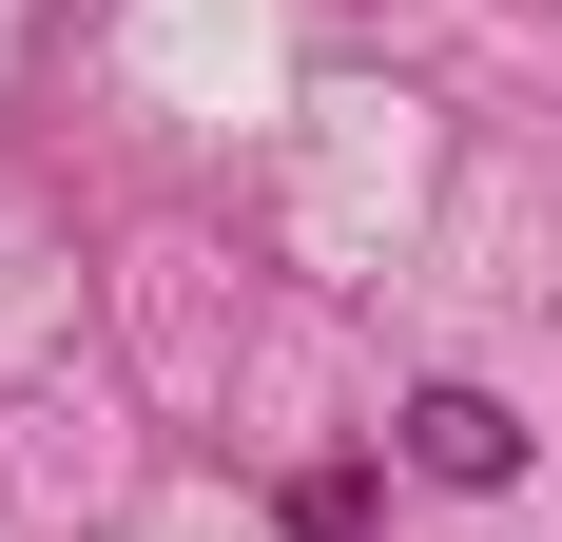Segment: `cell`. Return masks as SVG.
Returning <instances> with one entry per match:
<instances>
[{
	"mask_svg": "<svg viewBox=\"0 0 562 542\" xmlns=\"http://www.w3.org/2000/svg\"><path fill=\"white\" fill-rule=\"evenodd\" d=\"M389 465H407V485H447V504H505L524 485V407H505V387H407V407H389Z\"/></svg>",
	"mask_w": 562,
	"mask_h": 542,
	"instance_id": "obj_1",
	"label": "cell"
},
{
	"mask_svg": "<svg viewBox=\"0 0 562 542\" xmlns=\"http://www.w3.org/2000/svg\"><path fill=\"white\" fill-rule=\"evenodd\" d=\"M369 504H389V465H349V445H330V465H291V485H272V523H291V542H369Z\"/></svg>",
	"mask_w": 562,
	"mask_h": 542,
	"instance_id": "obj_2",
	"label": "cell"
}]
</instances>
